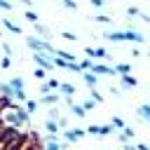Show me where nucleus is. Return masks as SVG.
Segmentation results:
<instances>
[{
	"instance_id": "nucleus-1",
	"label": "nucleus",
	"mask_w": 150,
	"mask_h": 150,
	"mask_svg": "<svg viewBox=\"0 0 150 150\" xmlns=\"http://www.w3.org/2000/svg\"><path fill=\"white\" fill-rule=\"evenodd\" d=\"M124 40H136V42H143V35H138V33H131V30H127V33H124Z\"/></svg>"
},
{
	"instance_id": "nucleus-2",
	"label": "nucleus",
	"mask_w": 150,
	"mask_h": 150,
	"mask_svg": "<svg viewBox=\"0 0 150 150\" xmlns=\"http://www.w3.org/2000/svg\"><path fill=\"white\" fill-rule=\"evenodd\" d=\"M35 61H38V63H42L45 68H52V63H49V61H47L45 56H40V54H35Z\"/></svg>"
},
{
	"instance_id": "nucleus-3",
	"label": "nucleus",
	"mask_w": 150,
	"mask_h": 150,
	"mask_svg": "<svg viewBox=\"0 0 150 150\" xmlns=\"http://www.w3.org/2000/svg\"><path fill=\"white\" fill-rule=\"evenodd\" d=\"M94 70H96V73H112V70L105 68V66H94Z\"/></svg>"
},
{
	"instance_id": "nucleus-4",
	"label": "nucleus",
	"mask_w": 150,
	"mask_h": 150,
	"mask_svg": "<svg viewBox=\"0 0 150 150\" xmlns=\"http://www.w3.org/2000/svg\"><path fill=\"white\" fill-rule=\"evenodd\" d=\"M5 26H7V28H12V33H21V28H16V26H14V23H9V21H5Z\"/></svg>"
},
{
	"instance_id": "nucleus-5",
	"label": "nucleus",
	"mask_w": 150,
	"mask_h": 150,
	"mask_svg": "<svg viewBox=\"0 0 150 150\" xmlns=\"http://www.w3.org/2000/svg\"><path fill=\"white\" fill-rule=\"evenodd\" d=\"M122 82H124V84H131V87L136 84V80H134V77H129V75H124V80H122Z\"/></svg>"
},
{
	"instance_id": "nucleus-6",
	"label": "nucleus",
	"mask_w": 150,
	"mask_h": 150,
	"mask_svg": "<svg viewBox=\"0 0 150 150\" xmlns=\"http://www.w3.org/2000/svg\"><path fill=\"white\" fill-rule=\"evenodd\" d=\"M63 5H66L68 9H75V7H77V5H75V0H63Z\"/></svg>"
},
{
	"instance_id": "nucleus-7",
	"label": "nucleus",
	"mask_w": 150,
	"mask_h": 150,
	"mask_svg": "<svg viewBox=\"0 0 150 150\" xmlns=\"http://www.w3.org/2000/svg\"><path fill=\"white\" fill-rule=\"evenodd\" d=\"M138 112H141V115H145V117H150V108H148V105H145V108H141Z\"/></svg>"
},
{
	"instance_id": "nucleus-8",
	"label": "nucleus",
	"mask_w": 150,
	"mask_h": 150,
	"mask_svg": "<svg viewBox=\"0 0 150 150\" xmlns=\"http://www.w3.org/2000/svg\"><path fill=\"white\" fill-rule=\"evenodd\" d=\"M0 7H2V9H12V5H9V2H5V0H0Z\"/></svg>"
}]
</instances>
